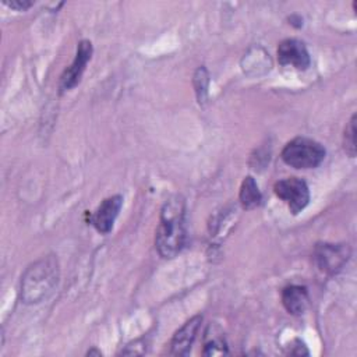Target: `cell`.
Instances as JSON below:
<instances>
[{
  "label": "cell",
  "mask_w": 357,
  "mask_h": 357,
  "mask_svg": "<svg viewBox=\"0 0 357 357\" xmlns=\"http://www.w3.org/2000/svg\"><path fill=\"white\" fill-rule=\"evenodd\" d=\"M92 52H93V49H92V43L89 40L84 39L78 43L77 53H75L73 63L64 70V73L60 77V82H59L60 93L70 91L78 85V82L81 81V77L85 71V67H86L88 61L91 60Z\"/></svg>",
  "instance_id": "cell-6"
},
{
  "label": "cell",
  "mask_w": 357,
  "mask_h": 357,
  "mask_svg": "<svg viewBox=\"0 0 357 357\" xmlns=\"http://www.w3.org/2000/svg\"><path fill=\"white\" fill-rule=\"evenodd\" d=\"M350 248L347 244L321 243L315 245L314 258L319 269L326 273H336L349 261Z\"/></svg>",
  "instance_id": "cell-5"
},
{
  "label": "cell",
  "mask_w": 357,
  "mask_h": 357,
  "mask_svg": "<svg viewBox=\"0 0 357 357\" xmlns=\"http://www.w3.org/2000/svg\"><path fill=\"white\" fill-rule=\"evenodd\" d=\"M3 4H6L7 7L10 8H14V10H18V11H25L28 10L31 6H33V1H29V0H3Z\"/></svg>",
  "instance_id": "cell-15"
},
{
  "label": "cell",
  "mask_w": 357,
  "mask_h": 357,
  "mask_svg": "<svg viewBox=\"0 0 357 357\" xmlns=\"http://www.w3.org/2000/svg\"><path fill=\"white\" fill-rule=\"evenodd\" d=\"M185 237V204L180 195H174L160 209L155 247L162 258H174L183 250Z\"/></svg>",
  "instance_id": "cell-1"
},
{
  "label": "cell",
  "mask_w": 357,
  "mask_h": 357,
  "mask_svg": "<svg viewBox=\"0 0 357 357\" xmlns=\"http://www.w3.org/2000/svg\"><path fill=\"white\" fill-rule=\"evenodd\" d=\"M204 356H223L227 354L226 342L222 337H213L204 344Z\"/></svg>",
  "instance_id": "cell-14"
},
{
  "label": "cell",
  "mask_w": 357,
  "mask_h": 357,
  "mask_svg": "<svg viewBox=\"0 0 357 357\" xmlns=\"http://www.w3.org/2000/svg\"><path fill=\"white\" fill-rule=\"evenodd\" d=\"M343 148L350 158L356 156V114L349 120L343 134Z\"/></svg>",
  "instance_id": "cell-12"
},
{
  "label": "cell",
  "mask_w": 357,
  "mask_h": 357,
  "mask_svg": "<svg viewBox=\"0 0 357 357\" xmlns=\"http://www.w3.org/2000/svg\"><path fill=\"white\" fill-rule=\"evenodd\" d=\"M282 304L291 315H301L310 305V296L305 286L290 284L282 290Z\"/></svg>",
  "instance_id": "cell-10"
},
{
  "label": "cell",
  "mask_w": 357,
  "mask_h": 357,
  "mask_svg": "<svg viewBox=\"0 0 357 357\" xmlns=\"http://www.w3.org/2000/svg\"><path fill=\"white\" fill-rule=\"evenodd\" d=\"M202 317L195 315L190 318L172 337L170 342V354L173 356H187L195 337L198 333V329L201 326Z\"/></svg>",
  "instance_id": "cell-9"
},
{
  "label": "cell",
  "mask_w": 357,
  "mask_h": 357,
  "mask_svg": "<svg viewBox=\"0 0 357 357\" xmlns=\"http://www.w3.org/2000/svg\"><path fill=\"white\" fill-rule=\"evenodd\" d=\"M92 354H95V356H102L100 350H96V349H91V350H88L86 356H92Z\"/></svg>",
  "instance_id": "cell-16"
},
{
  "label": "cell",
  "mask_w": 357,
  "mask_h": 357,
  "mask_svg": "<svg viewBox=\"0 0 357 357\" xmlns=\"http://www.w3.org/2000/svg\"><path fill=\"white\" fill-rule=\"evenodd\" d=\"M275 194L287 204L290 212L297 215L310 202V190L304 180L298 177H287L275 183Z\"/></svg>",
  "instance_id": "cell-4"
},
{
  "label": "cell",
  "mask_w": 357,
  "mask_h": 357,
  "mask_svg": "<svg viewBox=\"0 0 357 357\" xmlns=\"http://www.w3.org/2000/svg\"><path fill=\"white\" fill-rule=\"evenodd\" d=\"M238 199L244 209H254L261 204L262 195H261V191L258 190V184L254 180V177H251V176L244 177V180L240 185Z\"/></svg>",
  "instance_id": "cell-11"
},
{
  "label": "cell",
  "mask_w": 357,
  "mask_h": 357,
  "mask_svg": "<svg viewBox=\"0 0 357 357\" xmlns=\"http://www.w3.org/2000/svg\"><path fill=\"white\" fill-rule=\"evenodd\" d=\"M208 84H209V75L205 67H199L195 74H194V86L197 92L198 102L202 103L206 99V92H208Z\"/></svg>",
  "instance_id": "cell-13"
},
{
  "label": "cell",
  "mask_w": 357,
  "mask_h": 357,
  "mask_svg": "<svg viewBox=\"0 0 357 357\" xmlns=\"http://www.w3.org/2000/svg\"><path fill=\"white\" fill-rule=\"evenodd\" d=\"M325 148L315 139L296 137L282 149V160L294 169H314L325 159Z\"/></svg>",
  "instance_id": "cell-3"
},
{
  "label": "cell",
  "mask_w": 357,
  "mask_h": 357,
  "mask_svg": "<svg viewBox=\"0 0 357 357\" xmlns=\"http://www.w3.org/2000/svg\"><path fill=\"white\" fill-rule=\"evenodd\" d=\"M123 206V197L121 195H112L102 201L92 216V225L95 229L102 233L107 234L114 225V220Z\"/></svg>",
  "instance_id": "cell-8"
},
{
  "label": "cell",
  "mask_w": 357,
  "mask_h": 357,
  "mask_svg": "<svg viewBox=\"0 0 357 357\" xmlns=\"http://www.w3.org/2000/svg\"><path fill=\"white\" fill-rule=\"evenodd\" d=\"M59 282V264L47 255L26 268L21 278V297L24 303L33 304L46 298Z\"/></svg>",
  "instance_id": "cell-2"
},
{
  "label": "cell",
  "mask_w": 357,
  "mask_h": 357,
  "mask_svg": "<svg viewBox=\"0 0 357 357\" xmlns=\"http://www.w3.org/2000/svg\"><path fill=\"white\" fill-rule=\"evenodd\" d=\"M278 61L280 66H291L297 70H307L311 59L305 45L294 38L284 39L278 46Z\"/></svg>",
  "instance_id": "cell-7"
}]
</instances>
